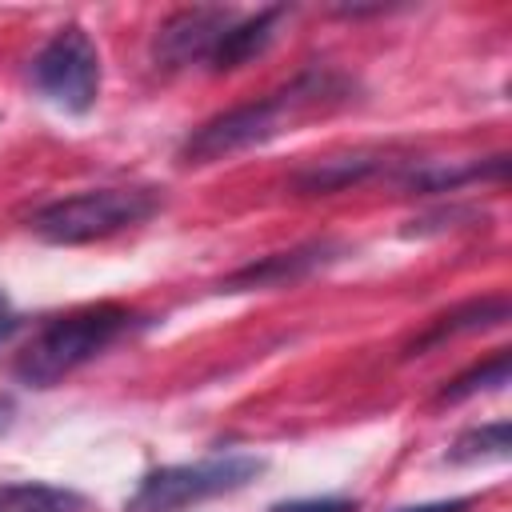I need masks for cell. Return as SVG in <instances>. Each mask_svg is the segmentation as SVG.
<instances>
[{
    "label": "cell",
    "instance_id": "277c9868",
    "mask_svg": "<svg viewBox=\"0 0 512 512\" xmlns=\"http://www.w3.org/2000/svg\"><path fill=\"white\" fill-rule=\"evenodd\" d=\"M36 88L64 112H88L100 92V56L84 28H60L32 60Z\"/></svg>",
    "mask_w": 512,
    "mask_h": 512
},
{
    "label": "cell",
    "instance_id": "5b68a950",
    "mask_svg": "<svg viewBox=\"0 0 512 512\" xmlns=\"http://www.w3.org/2000/svg\"><path fill=\"white\" fill-rule=\"evenodd\" d=\"M284 128V100H256V104H240L224 116H212L208 124H200L188 140H184V164H212L224 160L232 152H244L252 144H264L268 136H276Z\"/></svg>",
    "mask_w": 512,
    "mask_h": 512
},
{
    "label": "cell",
    "instance_id": "7c38bea8",
    "mask_svg": "<svg viewBox=\"0 0 512 512\" xmlns=\"http://www.w3.org/2000/svg\"><path fill=\"white\" fill-rule=\"evenodd\" d=\"M508 372H512V356H508V348H500L496 356H488V360L476 364L472 372H464V376H456L452 384H444V388H440V400H464V396H472V392L500 388V384H508Z\"/></svg>",
    "mask_w": 512,
    "mask_h": 512
},
{
    "label": "cell",
    "instance_id": "2e32d148",
    "mask_svg": "<svg viewBox=\"0 0 512 512\" xmlns=\"http://www.w3.org/2000/svg\"><path fill=\"white\" fill-rule=\"evenodd\" d=\"M468 500H436V504H416V508H400V512H464Z\"/></svg>",
    "mask_w": 512,
    "mask_h": 512
},
{
    "label": "cell",
    "instance_id": "6da1fadb",
    "mask_svg": "<svg viewBox=\"0 0 512 512\" xmlns=\"http://www.w3.org/2000/svg\"><path fill=\"white\" fill-rule=\"evenodd\" d=\"M160 200L148 188H92L64 196L32 216V232L48 244H92L120 228L144 224Z\"/></svg>",
    "mask_w": 512,
    "mask_h": 512
},
{
    "label": "cell",
    "instance_id": "9a60e30c",
    "mask_svg": "<svg viewBox=\"0 0 512 512\" xmlns=\"http://www.w3.org/2000/svg\"><path fill=\"white\" fill-rule=\"evenodd\" d=\"M16 332V312H12V304H8V296L0 292V344L8 340Z\"/></svg>",
    "mask_w": 512,
    "mask_h": 512
},
{
    "label": "cell",
    "instance_id": "ba28073f",
    "mask_svg": "<svg viewBox=\"0 0 512 512\" xmlns=\"http://www.w3.org/2000/svg\"><path fill=\"white\" fill-rule=\"evenodd\" d=\"M280 20H284V8H264V12H256V16H248V20H232V28L220 36V44L212 48V68H240V64H248L252 56H260L268 44H272V36H276V28H280Z\"/></svg>",
    "mask_w": 512,
    "mask_h": 512
},
{
    "label": "cell",
    "instance_id": "9c48e42d",
    "mask_svg": "<svg viewBox=\"0 0 512 512\" xmlns=\"http://www.w3.org/2000/svg\"><path fill=\"white\" fill-rule=\"evenodd\" d=\"M384 160L376 152H344V156H328L312 168H304L296 176V192L304 196H324V192H340L348 184H360L364 176H372Z\"/></svg>",
    "mask_w": 512,
    "mask_h": 512
},
{
    "label": "cell",
    "instance_id": "8fae6325",
    "mask_svg": "<svg viewBox=\"0 0 512 512\" xmlns=\"http://www.w3.org/2000/svg\"><path fill=\"white\" fill-rule=\"evenodd\" d=\"M84 500L72 488L24 480V484H0V512H80Z\"/></svg>",
    "mask_w": 512,
    "mask_h": 512
},
{
    "label": "cell",
    "instance_id": "3957f363",
    "mask_svg": "<svg viewBox=\"0 0 512 512\" xmlns=\"http://www.w3.org/2000/svg\"><path fill=\"white\" fill-rule=\"evenodd\" d=\"M264 468L260 456H244V452H228V456H212L200 464H172V468H156L140 480L136 496L128 500L132 512H176L188 504H200L208 496H224L244 488L256 472Z\"/></svg>",
    "mask_w": 512,
    "mask_h": 512
},
{
    "label": "cell",
    "instance_id": "30bf717a",
    "mask_svg": "<svg viewBox=\"0 0 512 512\" xmlns=\"http://www.w3.org/2000/svg\"><path fill=\"white\" fill-rule=\"evenodd\" d=\"M508 320V300L504 296H488V300H472V304H460L452 312H444L408 352H424L448 336H460V332H480V328H492V324H504Z\"/></svg>",
    "mask_w": 512,
    "mask_h": 512
},
{
    "label": "cell",
    "instance_id": "e0dca14e",
    "mask_svg": "<svg viewBox=\"0 0 512 512\" xmlns=\"http://www.w3.org/2000/svg\"><path fill=\"white\" fill-rule=\"evenodd\" d=\"M12 412H16V408H12V400H8V396H0V432L12 424Z\"/></svg>",
    "mask_w": 512,
    "mask_h": 512
},
{
    "label": "cell",
    "instance_id": "52a82bcc",
    "mask_svg": "<svg viewBox=\"0 0 512 512\" xmlns=\"http://www.w3.org/2000/svg\"><path fill=\"white\" fill-rule=\"evenodd\" d=\"M332 244H304V248H292V252H276V256H264L256 264H244L236 276L224 280V292H244V288H280V284H292L308 272H316L320 264L332 260Z\"/></svg>",
    "mask_w": 512,
    "mask_h": 512
},
{
    "label": "cell",
    "instance_id": "4fadbf2b",
    "mask_svg": "<svg viewBox=\"0 0 512 512\" xmlns=\"http://www.w3.org/2000/svg\"><path fill=\"white\" fill-rule=\"evenodd\" d=\"M488 456L492 460H504L508 456V424L504 420L484 424V428L460 436L456 448H452V460H488Z\"/></svg>",
    "mask_w": 512,
    "mask_h": 512
},
{
    "label": "cell",
    "instance_id": "7a4b0ae2",
    "mask_svg": "<svg viewBox=\"0 0 512 512\" xmlns=\"http://www.w3.org/2000/svg\"><path fill=\"white\" fill-rule=\"evenodd\" d=\"M124 324H128V312L116 304H100V308H84L64 320H52L16 360V376L32 388H52L60 376H68L72 368L92 360L100 348H108Z\"/></svg>",
    "mask_w": 512,
    "mask_h": 512
},
{
    "label": "cell",
    "instance_id": "5bb4252c",
    "mask_svg": "<svg viewBox=\"0 0 512 512\" xmlns=\"http://www.w3.org/2000/svg\"><path fill=\"white\" fill-rule=\"evenodd\" d=\"M272 512H356L352 500H336V496H316V500H288L276 504Z\"/></svg>",
    "mask_w": 512,
    "mask_h": 512
},
{
    "label": "cell",
    "instance_id": "8992f818",
    "mask_svg": "<svg viewBox=\"0 0 512 512\" xmlns=\"http://www.w3.org/2000/svg\"><path fill=\"white\" fill-rule=\"evenodd\" d=\"M228 28H232V12L228 8H180L176 16H168L160 24L156 56L168 68L188 64L196 56H212V48L220 44V36Z\"/></svg>",
    "mask_w": 512,
    "mask_h": 512
}]
</instances>
